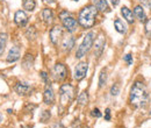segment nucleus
Returning <instances> with one entry per match:
<instances>
[{"label": "nucleus", "instance_id": "obj_1", "mask_svg": "<svg viewBox=\"0 0 151 128\" xmlns=\"http://www.w3.org/2000/svg\"><path fill=\"white\" fill-rule=\"evenodd\" d=\"M130 104L137 108H144L149 103V93L145 88V85L141 82H136L132 88L130 97H129Z\"/></svg>", "mask_w": 151, "mask_h": 128}, {"label": "nucleus", "instance_id": "obj_2", "mask_svg": "<svg viewBox=\"0 0 151 128\" xmlns=\"http://www.w3.org/2000/svg\"><path fill=\"white\" fill-rule=\"evenodd\" d=\"M96 15H98V8L95 7L94 5L85 6L79 13L78 23L83 28H92L95 23Z\"/></svg>", "mask_w": 151, "mask_h": 128}, {"label": "nucleus", "instance_id": "obj_3", "mask_svg": "<svg viewBox=\"0 0 151 128\" xmlns=\"http://www.w3.org/2000/svg\"><path fill=\"white\" fill-rule=\"evenodd\" d=\"M94 40H95V33L94 32H90L86 34V36L84 37V41L83 43L79 46V48L77 49V53H76V57L77 58H81L84 56L86 55L90 49L92 48L93 43H94Z\"/></svg>", "mask_w": 151, "mask_h": 128}, {"label": "nucleus", "instance_id": "obj_4", "mask_svg": "<svg viewBox=\"0 0 151 128\" xmlns=\"http://www.w3.org/2000/svg\"><path fill=\"white\" fill-rule=\"evenodd\" d=\"M59 18H60V21H62L64 28H65L68 32L73 33V32L77 30V27H78L79 23H78V21L73 18V15H72L70 12H68V11H62V12L59 13Z\"/></svg>", "mask_w": 151, "mask_h": 128}, {"label": "nucleus", "instance_id": "obj_5", "mask_svg": "<svg viewBox=\"0 0 151 128\" xmlns=\"http://www.w3.org/2000/svg\"><path fill=\"white\" fill-rule=\"evenodd\" d=\"M59 92H60V94H59L60 105L65 107L72 101V99L75 97V89H73V86L71 84H64V85L60 86Z\"/></svg>", "mask_w": 151, "mask_h": 128}, {"label": "nucleus", "instance_id": "obj_6", "mask_svg": "<svg viewBox=\"0 0 151 128\" xmlns=\"http://www.w3.org/2000/svg\"><path fill=\"white\" fill-rule=\"evenodd\" d=\"M66 76H68L66 67L64 64H62V63H57L56 65L54 67V69H52V77H54V79L56 82H62V80H64L66 78Z\"/></svg>", "mask_w": 151, "mask_h": 128}, {"label": "nucleus", "instance_id": "obj_7", "mask_svg": "<svg viewBox=\"0 0 151 128\" xmlns=\"http://www.w3.org/2000/svg\"><path fill=\"white\" fill-rule=\"evenodd\" d=\"M87 70H88V64L86 63V62H79L77 65H76L75 68V79L76 80H78V82H80L81 79H84L85 78V76H86V73H87Z\"/></svg>", "mask_w": 151, "mask_h": 128}, {"label": "nucleus", "instance_id": "obj_8", "mask_svg": "<svg viewBox=\"0 0 151 128\" xmlns=\"http://www.w3.org/2000/svg\"><path fill=\"white\" fill-rule=\"evenodd\" d=\"M43 100L47 105H52L55 103V93L52 90V86L50 84H47L45 90L43 93Z\"/></svg>", "mask_w": 151, "mask_h": 128}, {"label": "nucleus", "instance_id": "obj_9", "mask_svg": "<svg viewBox=\"0 0 151 128\" xmlns=\"http://www.w3.org/2000/svg\"><path fill=\"white\" fill-rule=\"evenodd\" d=\"M63 36V28L56 26L54 28H51L50 30V41L54 43V44H58V42L60 41V38Z\"/></svg>", "mask_w": 151, "mask_h": 128}, {"label": "nucleus", "instance_id": "obj_10", "mask_svg": "<svg viewBox=\"0 0 151 128\" xmlns=\"http://www.w3.org/2000/svg\"><path fill=\"white\" fill-rule=\"evenodd\" d=\"M14 21L19 27H24L28 23V17L23 11H17L14 15Z\"/></svg>", "mask_w": 151, "mask_h": 128}, {"label": "nucleus", "instance_id": "obj_11", "mask_svg": "<svg viewBox=\"0 0 151 128\" xmlns=\"http://www.w3.org/2000/svg\"><path fill=\"white\" fill-rule=\"evenodd\" d=\"M19 58H20V48L15 46V47H13L9 50V53L7 55V62L13 63V62H17Z\"/></svg>", "mask_w": 151, "mask_h": 128}, {"label": "nucleus", "instance_id": "obj_12", "mask_svg": "<svg viewBox=\"0 0 151 128\" xmlns=\"http://www.w3.org/2000/svg\"><path fill=\"white\" fill-rule=\"evenodd\" d=\"M15 91L20 95H27V94H29V92L32 91V89H30L29 85H27L24 83H18L15 85Z\"/></svg>", "mask_w": 151, "mask_h": 128}, {"label": "nucleus", "instance_id": "obj_13", "mask_svg": "<svg viewBox=\"0 0 151 128\" xmlns=\"http://www.w3.org/2000/svg\"><path fill=\"white\" fill-rule=\"evenodd\" d=\"M42 19L45 25H51L54 21V13L50 8H44L42 11Z\"/></svg>", "mask_w": 151, "mask_h": 128}, {"label": "nucleus", "instance_id": "obj_14", "mask_svg": "<svg viewBox=\"0 0 151 128\" xmlns=\"http://www.w3.org/2000/svg\"><path fill=\"white\" fill-rule=\"evenodd\" d=\"M105 44H106V41H105V38L102 36H100L98 38V41L95 42V56L96 57H100L101 54H102V51H104V49H105Z\"/></svg>", "mask_w": 151, "mask_h": 128}, {"label": "nucleus", "instance_id": "obj_15", "mask_svg": "<svg viewBox=\"0 0 151 128\" xmlns=\"http://www.w3.org/2000/svg\"><path fill=\"white\" fill-rule=\"evenodd\" d=\"M134 15L135 18L138 19L141 22H145L147 21V15H145V12L143 9V6H136L135 9H134Z\"/></svg>", "mask_w": 151, "mask_h": 128}, {"label": "nucleus", "instance_id": "obj_16", "mask_svg": "<svg viewBox=\"0 0 151 128\" xmlns=\"http://www.w3.org/2000/svg\"><path fill=\"white\" fill-rule=\"evenodd\" d=\"M121 14L123 15V18L127 20V22H129V23H134V21H135V15H134L132 11H130L128 7L123 6V7L121 8Z\"/></svg>", "mask_w": 151, "mask_h": 128}, {"label": "nucleus", "instance_id": "obj_17", "mask_svg": "<svg viewBox=\"0 0 151 128\" xmlns=\"http://www.w3.org/2000/svg\"><path fill=\"white\" fill-rule=\"evenodd\" d=\"M93 5L95 7L101 11V12H109V6L107 4V0H92Z\"/></svg>", "mask_w": 151, "mask_h": 128}, {"label": "nucleus", "instance_id": "obj_18", "mask_svg": "<svg viewBox=\"0 0 151 128\" xmlns=\"http://www.w3.org/2000/svg\"><path fill=\"white\" fill-rule=\"evenodd\" d=\"M75 43H76V40L72 36L66 37V38H64V41H63V43H62V47H63V49H64L65 51L69 53V51L75 47Z\"/></svg>", "mask_w": 151, "mask_h": 128}, {"label": "nucleus", "instance_id": "obj_19", "mask_svg": "<svg viewBox=\"0 0 151 128\" xmlns=\"http://www.w3.org/2000/svg\"><path fill=\"white\" fill-rule=\"evenodd\" d=\"M114 27H115L116 32H119V33L124 34V33L127 32V27H126V25L123 23V21H122L121 19H115V21H114Z\"/></svg>", "mask_w": 151, "mask_h": 128}, {"label": "nucleus", "instance_id": "obj_20", "mask_svg": "<svg viewBox=\"0 0 151 128\" xmlns=\"http://www.w3.org/2000/svg\"><path fill=\"white\" fill-rule=\"evenodd\" d=\"M22 6L26 11L32 12V11H34L36 2H35V0H22Z\"/></svg>", "mask_w": 151, "mask_h": 128}, {"label": "nucleus", "instance_id": "obj_21", "mask_svg": "<svg viewBox=\"0 0 151 128\" xmlns=\"http://www.w3.org/2000/svg\"><path fill=\"white\" fill-rule=\"evenodd\" d=\"M7 43V34L6 33H0V56L2 55Z\"/></svg>", "mask_w": 151, "mask_h": 128}, {"label": "nucleus", "instance_id": "obj_22", "mask_svg": "<svg viewBox=\"0 0 151 128\" xmlns=\"http://www.w3.org/2000/svg\"><path fill=\"white\" fill-rule=\"evenodd\" d=\"M26 36L28 40H35V37L37 36V32H36V28L34 27V26H32V27H29L28 29H27V32H26Z\"/></svg>", "mask_w": 151, "mask_h": 128}, {"label": "nucleus", "instance_id": "obj_23", "mask_svg": "<svg viewBox=\"0 0 151 128\" xmlns=\"http://www.w3.org/2000/svg\"><path fill=\"white\" fill-rule=\"evenodd\" d=\"M87 101H88V94H87V92L86 91L81 92V93L78 95V103H79L80 105H86Z\"/></svg>", "mask_w": 151, "mask_h": 128}, {"label": "nucleus", "instance_id": "obj_24", "mask_svg": "<svg viewBox=\"0 0 151 128\" xmlns=\"http://www.w3.org/2000/svg\"><path fill=\"white\" fill-rule=\"evenodd\" d=\"M106 82H107V71L102 70L99 74V88H104Z\"/></svg>", "mask_w": 151, "mask_h": 128}, {"label": "nucleus", "instance_id": "obj_25", "mask_svg": "<svg viewBox=\"0 0 151 128\" xmlns=\"http://www.w3.org/2000/svg\"><path fill=\"white\" fill-rule=\"evenodd\" d=\"M33 62H34V58L32 57V55H27L23 59V68L24 69H30L33 67Z\"/></svg>", "mask_w": 151, "mask_h": 128}, {"label": "nucleus", "instance_id": "obj_26", "mask_svg": "<svg viewBox=\"0 0 151 128\" xmlns=\"http://www.w3.org/2000/svg\"><path fill=\"white\" fill-rule=\"evenodd\" d=\"M50 112L49 111H43L42 112V114H41V116H40V119H41V122H47L49 119H50Z\"/></svg>", "mask_w": 151, "mask_h": 128}, {"label": "nucleus", "instance_id": "obj_27", "mask_svg": "<svg viewBox=\"0 0 151 128\" xmlns=\"http://www.w3.org/2000/svg\"><path fill=\"white\" fill-rule=\"evenodd\" d=\"M145 34L149 38H151V18L145 21Z\"/></svg>", "mask_w": 151, "mask_h": 128}, {"label": "nucleus", "instance_id": "obj_28", "mask_svg": "<svg viewBox=\"0 0 151 128\" xmlns=\"http://www.w3.org/2000/svg\"><path fill=\"white\" fill-rule=\"evenodd\" d=\"M119 92H120V86L117 84H114L113 86H112V89H111V94L112 95H117Z\"/></svg>", "mask_w": 151, "mask_h": 128}, {"label": "nucleus", "instance_id": "obj_29", "mask_svg": "<svg viewBox=\"0 0 151 128\" xmlns=\"http://www.w3.org/2000/svg\"><path fill=\"white\" fill-rule=\"evenodd\" d=\"M124 61L127 62V64L128 65H132V56L130 54H127V55L124 56Z\"/></svg>", "mask_w": 151, "mask_h": 128}, {"label": "nucleus", "instance_id": "obj_30", "mask_svg": "<svg viewBox=\"0 0 151 128\" xmlns=\"http://www.w3.org/2000/svg\"><path fill=\"white\" fill-rule=\"evenodd\" d=\"M41 77L43 78V80L45 82V84H50V83H49V78H48V73L42 71V72H41Z\"/></svg>", "mask_w": 151, "mask_h": 128}, {"label": "nucleus", "instance_id": "obj_31", "mask_svg": "<svg viewBox=\"0 0 151 128\" xmlns=\"http://www.w3.org/2000/svg\"><path fill=\"white\" fill-rule=\"evenodd\" d=\"M93 116H95V118H100L101 116V112L98 110V108H94V110L92 111V113H91Z\"/></svg>", "mask_w": 151, "mask_h": 128}, {"label": "nucleus", "instance_id": "obj_32", "mask_svg": "<svg viewBox=\"0 0 151 128\" xmlns=\"http://www.w3.org/2000/svg\"><path fill=\"white\" fill-rule=\"evenodd\" d=\"M105 120L106 121H109L111 120V110L109 108H107L106 112H105Z\"/></svg>", "mask_w": 151, "mask_h": 128}, {"label": "nucleus", "instance_id": "obj_33", "mask_svg": "<svg viewBox=\"0 0 151 128\" xmlns=\"http://www.w3.org/2000/svg\"><path fill=\"white\" fill-rule=\"evenodd\" d=\"M142 2V5L147 6L148 8H151V0H139Z\"/></svg>", "mask_w": 151, "mask_h": 128}, {"label": "nucleus", "instance_id": "obj_34", "mask_svg": "<svg viewBox=\"0 0 151 128\" xmlns=\"http://www.w3.org/2000/svg\"><path fill=\"white\" fill-rule=\"evenodd\" d=\"M52 128H64V126H63L60 122H57V124H55V125H54V127H52Z\"/></svg>", "mask_w": 151, "mask_h": 128}, {"label": "nucleus", "instance_id": "obj_35", "mask_svg": "<svg viewBox=\"0 0 151 128\" xmlns=\"http://www.w3.org/2000/svg\"><path fill=\"white\" fill-rule=\"evenodd\" d=\"M111 1H112L113 6H117V5H119V2H120V0H111Z\"/></svg>", "mask_w": 151, "mask_h": 128}, {"label": "nucleus", "instance_id": "obj_36", "mask_svg": "<svg viewBox=\"0 0 151 128\" xmlns=\"http://www.w3.org/2000/svg\"><path fill=\"white\" fill-rule=\"evenodd\" d=\"M45 2H49V4H52V2H55L56 0H44Z\"/></svg>", "mask_w": 151, "mask_h": 128}, {"label": "nucleus", "instance_id": "obj_37", "mask_svg": "<svg viewBox=\"0 0 151 128\" xmlns=\"http://www.w3.org/2000/svg\"><path fill=\"white\" fill-rule=\"evenodd\" d=\"M75 1H77V0H75Z\"/></svg>", "mask_w": 151, "mask_h": 128}, {"label": "nucleus", "instance_id": "obj_38", "mask_svg": "<svg viewBox=\"0 0 151 128\" xmlns=\"http://www.w3.org/2000/svg\"><path fill=\"white\" fill-rule=\"evenodd\" d=\"M0 1H1V0H0Z\"/></svg>", "mask_w": 151, "mask_h": 128}, {"label": "nucleus", "instance_id": "obj_39", "mask_svg": "<svg viewBox=\"0 0 151 128\" xmlns=\"http://www.w3.org/2000/svg\"><path fill=\"white\" fill-rule=\"evenodd\" d=\"M150 113H151V112H150Z\"/></svg>", "mask_w": 151, "mask_h": 128}]
</instances>
